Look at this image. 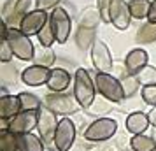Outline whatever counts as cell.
I'll use <instances>...</instances> for the list:
<instances>
[{"mask_svg": "<svg viewBox=\"0 0 156 151\" xmlns=\"http://www.w3.org/2000/svg\"><path fill=\"white\" fill-rule=\"evenodd\" d=\"M74 88H72V93L76 95L77 102L81 104L83 109H88L91 106L95 99H97V84H95V77L91 76V72L86 70L84 67H79L76 69L74 74Z\"/></svg>", "mask_w": 156, "mask_h": 151, "instance_id": "6da1fadb", "label": "cell"}, {"mask_svg": "<svg viewBox=\"0 0 156 151\" xmlns=\"http://www.w3.org/2000/svg\"><path fill=\"white\" fill-rule=\"evenodd\" d=\"M44 106H48L51 111H55L56 114L63 116V118H69L83 109L76 99V95L70 92H62V93L48 92L44 97Z\"/></svg>", "mask_w": 156, "mask_h": 151, "instance_id": "7a4b0ae2", "label": "cell"}, {"mask_svg": "<svg viewBox=\"0 0 156 151\" xmlns=\"http://www.w3.org/2000/svg\"><path fill=\"white\" fill-rule=\"evenodd\" d=\"M118 132V121L114 118H97L93 120L83 132V139L90 142H107L111 141Z\"/></svg>", "mask_w": 156, "mask_h": 151, "instance_id": "3957f363", "label": "cell"}, {"mask_svg": "<svg viewBox=\"0 0 156 151\" xmlns=\"http://www.w3.org/2000/svg\"><path fill=\"white\" fill-rule=\"evenodd\" d=\"M5 41L9 42L14 56L21 62H30L35 56V46L28 35H25L20 28H9Z\"/></svg>", "mask_w": 156, "mask_h": 151, "instance_id": "277c9868", "label": "cell"}, {"mask_svg": "<svg viewBox=\"0 0 156 151\" xmlns=\"http://www.w3.org/2000/svg\"><path fill=\"white\" fill-rule=\"evenodd\" d=\"M95 84L100 97L107 99L112 104H119L125 100V92L121 86L119 77H114L112 74H97L95 76Z\"/></svg>", "mask_w": 156, "mask_h": 151, "instance_id": "5b68a950", "label": "cell"}, {"mask_svg": "<svg viewBox=\"0 0 156 151\" xmlns=\"http://www.w3.org/2000/svg\"><path fill=\"white\" fill-rule=\"evenodd\" d=\"M49 23L53 27L55 37L58 44H65L70 39L72 34V16L65 7H56L51 11L49 14Z\"/></svg>", "mask_w": 156, "mask_h": 151, "instance_id": "8992f818", "label": "cell"}, {"mask_svg": "<svg viewBox=\"0 0 156 151\" xmlns=\"http://www.w3.org/2000/svg\"><path fill=\"white\" fill-rule=\"evenodd\" d=\"M58 114L55 111H51L48 106H42L39 109V121H37V130L39 135L46 144H53L55 142V135H56V128H58Z\"/></svg>", "mask_w": 156, "mask_h": 151, "instance_id": "52a82bcc", "label": "cell"}, {"mask_svg": "<svg viewBox=\"0 0 156 151\" xmlns=\"http://www.w3.org/2000/svg\"><path fill=\"white\" fill-rule=\"evenodd\" d=\"M90 55H91V63L95 67L97 74H112L114 70L112 53H111L109 46L104 41L97 39V42L93 44Z\"/></svg>", "mask_w": 156, "mask_h": 151, "instance_id": "ba28073f", "label": "cell"}, {"mask_svg": "<svg viewBox=\"0 0 156 151\" xmlns=\"http://www.w3.org/2000/svg\"><path fill=\"white\" fill-rule=\"evenodd\" d=\"M76 137H77L76 123L72 121L70 118H62L60 123H58L53 146L56 148V151H69L76 142Z\"/></svg>", "mask_w": 156, "mask_h": 151, "instance_id": "9c48e42d", "label": "cell"}, {"mask_svg": "<svg viewBox=\"0 0 156 151\" xmlns=\"http://www.w3.org/2000/svg\"><path fill=\"white\" fill-rule=\"evenodd\" d=\"M37 121H39V111H21L12 120H9L7 130L14 132L16 135L30 134L34 128H37Z\"/></svg>", "mask_w": 156, "mask_h": 151, "instance_id": "30bf717a", "label": "cell"}, {"mask_svg": "<svg viewBox=\"0 0 156 151\" xmlns=\"http://www.w3.org/2000/svg\"><path fill=\"white\" fill-rule=\"evenodd\" d=\"M49 23V14L48 11H41V9H35L23 18L21 25H20V30H21L25 35L34 37L39 35V32Z\"/></svg>", "mask_w": 156, "mask_h": 151, "instance_id": "8fae6325", "label": "cell"}, {"mask_svg": "<svg viewBox=\"0 0 156 151\" xmlns=\"http://www.w3.org/2000/svg\"><path fill=\"white\" fill-rule=\"evenodd\" d=\"M132 14L126 0H111V25L118 30H126L132 25Z\"/></svg>", "mask_w": 156, "mask_h": 151, "instance_id": "7c38bea8", "label": "cell"}, {"mask_svg": "<svg viewBox=\"0 0 156 151\" xmlns=\"http://www.w3.org/2000/svg\"><path fill=\"white\" fill-rule=\"evenodd\" d=\"M49 76H51L49 67H42V65L32 63L30 67H27V69L21 72V81L27 86L37 88V86H42V84H48Z\"/></svg>", "mask_w": 156, "mask_h": 151, "instance_id": "4fadbf2b", "label": "cell"}, {"mask_svg": "<svg viewBox=\"0 0 156 151\" xmlns=\"http://www.w3.org/2000/svg\"><path fill=\"white\" fill-rule=\"evenodd\" d=\"M149 65V55L146 49L142 48H133L132 51H128L125 56V70L132 76H137L139 72Z\"/></svg>", "mask_w": 156, "mask_h": 151, "instance_id": "5bb4252c", "label": "cell"}, {"mask_svg": "<svg viewBox=\"0 0 156 151\" xmlns=\"http://www.w3.org/2000/svg\"><path fill=\"white\" fill-rule=\"evenodd\" d=\"M70 83H74V76H70V72L62 69V67H53L51 69V76L49 81H48V90L49 92H55V93H62V92H67Z\"/></svg>", "mask_w": 156, "mask_h": 151, "instance_id": "9a60e30c", "label": "cell"}, {"mask_svg": "<svg viewBox=\"0 0 156 151\" xmlns=\"http://www.w3.org/2000/svg\"><path fill=\"white\" fill-rule=\"evenodd\" d=\"M151 127L149 123V116L142 111H135L132 114L126 116L125 120V128L126 132H130L132 135H140V134H146V130Z\"/></svg>", "mask_w": 156, "mask_h": 151, "instance_id": "2e32d148", "label": "cell"}, {"mask_svg": "<svg viewBox=\"0 0 156 151\" xmlns=\"http://www.w3.org/2000/svg\"><path fill=\"white\" fill-rule=\"evenodd\" d=\"M18 113H21V104L18 95L0 97V118L2 120H12Z\"/></svg>", "mask_w": 156, "mask_h": 151, "instance_id": "e0dca14e", "label": "cell"}, {"mask_svg": "<svg viewBox=\"0 0 156 151\" xmlns=\"http://www.w3.org/2000/svg\"><path fill=\"white\" fill-rule=\"evenodd\" d=\"M18 148L20 151H46V142L41 139V135L30 132L18 135Z\"/></svg>", "mask_w": 156, "mask_h": 151, "instance_id": "ac0fdd59", "label": "cell"}, {"mask_svg": "<svg viewBox=\"0 0 156 151\" xmlns=\"http://www.w3.org/2000/svg\"><path fill=\"white\" fill-rule=\"evenodd\" d=\"M97 42V28H84V27H79L76 32V46L83 51H91L93 44Z\"/></svg>", "mask_w": 156, "mask_h": 151, "instance_id": "d6986e66", "label": "cell"}, {"mask_svg": "<svg viewBox=\"0 0 156 151\" xmlns=\"http://www.w3.org/2000/svg\"><path fill=\"white\" fill-rule=\"evenodd\" d=\"M130 148L133 151H154L156 149V139H154V135H147V134L132 135V139H130Z\"/></svg>", "mask_w": 156, "mask_h": 151, "instance_id": "ffe728a7", "label": "cell"}, {"mask_svg": "<svg viewBox=\"0 0 156 151\" xmlns=\"http://www.w3.org/2000/svg\"><path fill=\"white\" fill-rule=\"evenodd\" d=\"M98 23H102V16H100L98 7H86L81 16H79V27L84 28H97Z\"/></svg>", "mask_w": 156, "mask_h": 151, "instance_id": "44dd1931", "label": "cell"}, {"mask_svg": "<svg viewBox=\"0 0 156 151\" xmlns=\"http://www.w3.org/2000/svg\"><path fill=\"white\" fill-rule=\"evenodd\" d=\"M135 41L139 44H153L156 42V23H144L139 27L137 30V35H135Z\"/></svg>", "mask_w": 156, "mask_h": 151, "instance_id": "7402d4cb", "label": "cell"}, {"mask_svg": "<svg viewBox=\"0 0 156 151\" xmlns=\"http://www.w3.org/2000/svg\"><path fill=\"white\" fill-rule=\"evenodd\" d=\"M128 9H130L132 18H135V20H146L149 16L151 0H130L128 2Z\"/></svg>", "mask_w": 156, "mask_h": 151, "instance_id": "603a6c76", "label": "cell"}, {"mask_svg": "<svg viewBox=\"0 0 156 151\" xmlns=\"http://www.w3.org/2000/svg\"><path fill=\"white\" fill-rule=\"evenodd\" d=\"M35 65H42V67H53V65L56 63V53L51 49V48H39L35 49V56L32 60Z\"/></svg>", "mask_w": 156, "mask_h": 151, "instance_id": "cb8c5ba5", "label": "cell"}, {"mask_svg": "<svg viewBox=\"0 0 156 151\" xmlns=\"http://www.w3.org/2000/svg\"><path fill=\"white\" fill-rule=\"evenodd\" d=\"M121 86H123V92H125V99H132L133 95H137L139 88H140V83L137 79V76H132L128 74L126 70L123 72V76L119 77Z\"/></svg>", "mask_w": 156, "mask_h": 151, "instance_id": "d4e9b609", "label": "cell"}, {"mask_svg": "<svg viewBox=\"0 0 156 151\" xmlns=\"http://www.w3.org/2000/svg\"><path fill=\"white\" fill-rule=\"evenodd\" d=\"M111 107H112V102H109L107 99L100 97V99H95V102L88 109H84V111H86V114L95 116V120H97V118H105L104 114H107L109 111H112Z\"/></svg>", "mask_w": 156, "mask_h": 151, "instance_id": "484cf974", "label": "cell"}, {"mask_svg": "<svg viewBox=\"0 0 156 151\" xmlns=\"http://www.w3.org/2000/svg\"><path fill=\"white\" fill-rule=\"evenodd\" d=\"M18 99H20V104H21V111H39L44 106L42 100L35 93H32V92L18 93Z\"/></svg>", "mask_w": 156, "mask_h": 151, "instance_id": "4316f807", "label": "cell"}, {"mask_svg": "<svg viewBox=\"0 0 156 151\" xmlns=\"http://www.w3.org/2000/svg\"><path fill=\"white\" fill-rule=\"evenodd\" d=\"M0 149L2 151H20L18 135L11 130H0Z\"/></svg>", "mask_w": 156, "mask_h": 151, "instance_id": "83f0119b", "label": "cell"}, {"mask_svg": "<svg viewBox=\"0 0 156 151\" xmlns=\"http://www.w3.org/2000/svg\"><path fill=\"white\" fill-rule=\"evenodd\" d=\"M137 79L140 83V86H156V67L154 65H147L144 67L139 74H137Z\"/></svg>", "mask_w": 156, "mask_h": 151, "instance_id": "f1b7e54d", "label": "cell"}, {"mask_svg": "<svg viewBox=\"0 0 156 151\" xmlns=\"http://www.w3.org/2000/svg\"><path fill=\"white\" fill-rule=\"evenodd\" d=\"M0 79H2V86H7V84H14L18 79V69L16 65L11 63H4L0 69Z\"/></svg>", "mask_w": 156, "mask_h": 151, "instance_id": "f546056e", "label": "cell"}, {"mask_svg": "<svg viewBox=\"0 0 156 151\" xmlns=\"http://www.w3.org/2000/svg\"><path fill=\"white\" fill-rule=\"evenodd\" d=\"M37 39H39V44H41L42 48H51L53 44L56 42V37H55V32H53L51 23H48V25H46V27L39 32Z\"/></svg>", "mask_w": 156, "mask_h": 151, "instance_id": "4dcf8cb0", "label": "cell"}, {"mask_svg": "<svg viewBox=\"0 0 156 151\" xmlns=\"http://www.w3.org/2000/svg\"><path fill=\"white\" fill-rule=\"evenodd\" d=\"M97 7L102 16V23L111 25V0H97Z\"/></svg>", "mask_w": 156, "mask_h": 151, "instance_id": "1f68e13d", "label": "cell"}, {"mask_svg": "<svg viewBox=\"0 0 156 151\" xmlns=\"http://www.w3.org/2000/svg\"><path fill=\"white\" fill-rule=\"evenodd\" d=\"M142 100L151 107H156V86H144L140 90Z\"/></svg>", "mask_w": 156, "mask_h": 151, "instance_id": "d6a6232c", "label": "cell"}, {"mask_svg": "<svg viewBox=\"0 0 156 151\" xmlns=\"http://www.w3.org/2000/svg\"><path fill=\"white\" fill-rule=\"evenodd\" d=\"M14 58V53L11 49V46L5 39H2V42H0V62L2 63H11V60Z\"/></svg>", "mask_w": 156, "mask_h": 151, "instance_id": "836d02e7", "label": "cell"}, {"mask_svg": "<svg viewBox=\"0 0 156 151\" xmlns=\"http://www.w3.org/2000/svg\"><path fill=\"white\" fill-rule=\"evenodd\" d=\"M63 0H35V9L41 11H53V9L60 7Z\"/></svg>", "mask_w": 156, "mask_h": 151, "instance_id": "e575fe53", "label": "cell"}, {"mask_svg": "<svg viewBox=\"0 0 156 151\" xmlns=\"http://www.w3.org/2000/svg\"><path fill=\"white\" fill-rule=\"evenodd\" d=\"M14 5H16V0H7V2L4 4V7H2V18H4V20L14 11Z\"/></svg>", "mask_w": 156, "mask_h": 151, "instance_id": "d590c367", "label": "cell"}, {"mask_svg": "<svg viewBox=\"0 0 156 151\" xmlns=\"http://www.w3.org/2000/svg\"><path fill=\"white\" fill-rule=\"evenodd\" d=\"M147 21H151V23H156V0H151V9H149Z\"/></svg>", "mask_w": 156, "mask_h": 151, "instance_id": "8d00e7d4", "label": "cell"}, {"mask_svg": "<svg viewBox=\"0 0 156 151\" xmlns=\"http://www.w3.org/2000/svg\"><path fill=\"white\" fill-rule=\"evenodd\" d=\"M147 116H149V123H151V127L156 128V107L151 109V111L147 113Z\"/></svg>", "mask_w": 156, "mask_h": 151, "instance_id": "74e56055", "label": "cell"}, {"mask_svg": "<svg viewBox=\"0 0 156 151\" xmlns=\"http://www.w3.org/2000/svg\"><path fill=\"white\" fill-rule=\"evenodd\" d=\"M98 151H119V149L116 148V144H112V146H111V141H107L105 146H100Z\"/></svg>", "mask_w": 156, "mask_h": 151, "instance_id": "f35d334b", "label": "cell"}, {"mask_svg": "<svg viewBox=\"0 0 156 151\" xmlns=\"http://www.w3.org/2000/svg\"><path fill=\"white\" fill-rule=\"evenodd\" d=\"M7 88H5V86H2V88H0V97H7Z\"/></svg>", "mask_w": 156, "mask_h": 151, "instance_id": "ab89813d", "label": "cell"}, {"mask_svg": "<svg viewBox=\"0 0 156 151\" xmlns=\"http://www.w3.org/2000/svg\"><path fill=\"white\" fill-rule=\"evenodd\" d=\"M123 151H133V149H132V148H130V149H123Z\"/></svg>", "mask_w": 156, "mask_h": 151, "instance_id": "60d3db41", "label": "cell"}, {"mask_svg": "<svg viewBox=\"0 0 156 151\" xmlns=\"http://www.w3.org/2000/svg\"><path fill=\"white\" fill-rule=\"evenodd\" d=\"M46 151H56V149H46Z\"/></svg>", "mask_w": 156, "mask_h": 151, "instance_id": "b9f144b4", "label": "cell"}, {"mask_svg": "<svg viewBox=\"0 0 156 151\" xmlns=\"http://www.w3.org/2000/svg\"><path fill=\"white\" fill-rule=\"evenodd\" d=\"M154 151H156V149H154Z\"/></svg>", "mask_w": 156, "mask_h": 151, "instance_id": "7bdbcfd3", "label": "cell"}]
</instances>
